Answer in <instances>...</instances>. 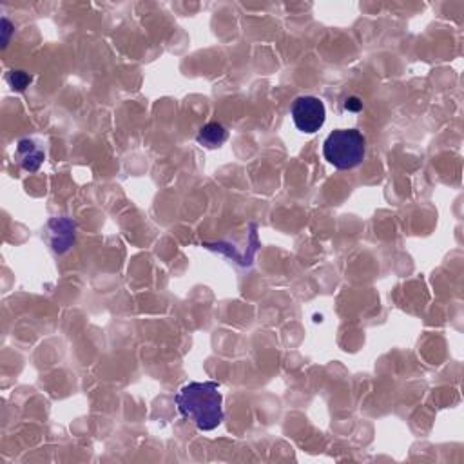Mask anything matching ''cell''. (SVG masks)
Here are the masks:
<instances>
[{"mask_svg":"<svg viewBox=\"0 0 464 464\" xmlns=\"http://www.w3.org/2000/svg\"><path fill=\"white\" fill-rule=\"evenodd\" d=\"M17 156L25 171H37L44 160V153L40 151V149H37L35 143L30 142V140H20V142H18Z\"/></svg>","mask_w":464,"mask_h":464,"instance_id":"cell-5","label":"cell"},{"mask_svg":"<svg viewBox=\"0 0 464 464\" xmlns=\"http://www.w3.org/2000/svg\"><path fill=\"white\" fill-rule=\"evenodd\" d=\"M229 138V133H227L225 127L218 121H210L207 126H203L198 133V143L207 149H216V147L223 145Z\"/></svg>","mask_w":464,"mask_h":464,"instance_id":"cell-4","label":"cell"},{"mask_svg":"<svg viewBox=\"0 0 464 464\" xmlns=\"http://www.w3.org/2000/svg\"><path fill=\"white\" fill-rule=\"evenodd\" d=\"M222 392L214 381L187 383L176 393V406L185 419L193 421L198 430L210 432L223 421Z\"/></svg>","mask_w":464,"mask_h":464,"instance_id":"cell-1","label":"cell"},{"mask_svg":"<svg viewBox=\"0 0 464 464\" xmlns=\"http://www.w3.org/2000/svg\"><path fill=\"white\" fill-rule=\"evenodd\" d=\"M292 120L302 133H318L325 124L326 109L318 97H299L294 100L290 109Z\"/></svg>","mask_w":464,"mask_h":464,"instance_id":"cell-3","label":"cell"},{"mask_svg":"<svg viewBox=\"0 0 464 464\" xmlns=\"http://www.w3.org/2000/svg\"><path fill=\"white\" fill-rule=\"evenodd\" d=\"M367 140L357 129H338L326 136L323 156L335 169L347 171L357 167L364 158Z\"/></svg>","mask_w":464,"mask_h":464,"instance_id":"cell-2","label":"cell"},{"mask_svg":"<svg viewBox=\"0 0 464 464\" xmlns=\"http://www.w3.org/2000/svg\"><path fill=\"white\" fill-rule=\"evenodd\" d=\"M8 82L13 85V89L17 91H24L28 84L31 82V76L24 71H11L8 75Z\"/></svg>","mask_w":464,"mask_h":464,"instance_id":"cell-6","label":"cell"},{"mask_svg":"<svg viewBox=\"0 0 464 464\" xmlns=\"http://www.w3.org/2000/svg\"><path fill=\"white\" fill-rule=\"evenodd\" d=\"M345 107L352 109V111H359V109L363 107V104H361V102H359V98L352 97V98H348L347 104H345Z\"/></svg>","mask_w":464,"mask_h":464,"instance_id":"cell-7","label":"cell"}]
</instances>
